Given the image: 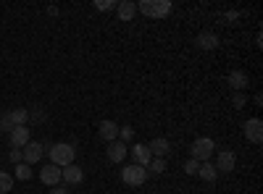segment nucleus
I'll use <instances>...</instances> for the list:
<instances>
[{"label":"nucleus","instance_id":"5701e85b","mask_svg":"<svg viewBox=\"0 0 263 194\" xmlns=\"http://www.w3.org/2000/svg\"><path fill=\"white\" fill-rule=\"evenodd\" d=\"M13 121H11V116L8 113H3V116H0V132H6V134H11L13 132Z\"/></svg>","mask_w":263,"mask_h":194},{"label":"nucleus","instance_id":"f03ea898","mask_svg":"<svg viewBox=\"0 0 263 194\" xmlns=\"http://www.w3.org/2000/svg\"><path fill=\"white\" fill-rule=\"evenodd\" d=\"M77 158V149L71 144H66V142H58L50 147V163L58 165V168H66V165H71Z\"/></svg>","mask_w":263,"mask_h":194},{"label":"nucleus","instance_id":"b1692460","mask_svg":"<svg viewBox=\"0 0 263 194\" xmlns=\"http://www.w3.org/2000/svg\"><path fill=\"white\" fill-rule=\"evenodd\" d=\"M119 137H121L124 144L132 142V139H135V128H132V126H119Z\"/></svg>","mask_w":263,"mask_h":194},{"label":"nucleus","instance_id":"a878e982","mask_svg":"<svg viewBox=\"0 0 263 194\" xmlns=\"http://www.w3.org/2000/svg\"><path fill=\"white\" fill-rule=\"evenodd\" d=\"M197 170H200V163L190 158V160L184 163V174H190V176H197Z\"/></svg>","mask_w":263,"mask_h":194},{"label":"nucleus","instance_id":"423d86ee","mask_svg":"<svg viewBox=\"0 0 263 194\" xmlns=\"http://www.w3.org/2000/svg\"><path fill=\"white\" fill-rule=\"evenodd\" d=\"M213 165H216L218 174H229V170H234V165H237V155L232 153V149H221Z\"/></svg>","mask_w":263,"mask_h":194},{"label":"nucleus","instance_id":"dca6fc26","mask_svg":"<svg viewBox=\"0 0 263 194\" xmlns=\"http://www.w3.org/2000/svg\"><path fill=\"white\" fill-rule=\"evenodd\" d=\"M129 153H132V158H135V163H137V165H142V168H147V163L153 160L147 144H135V147L129 149Z\"/></svg>","mask_w":263,"mask_h":194},{"label":"nucleus","instance_id":"9d476101","mask_svg":"<svg viewBox=\"0 0 263 194\" xmlns=\"http://www.w3.org/2000/svg\"><path fill=\"white\" fill-rule=\"evenodd\" d=\"M82 179H84V174H82V168H79L77 163H71V165L61 168V181H66L69 186H74V184H82Z\"/></svg>","mask_w":263,"mask_h":194},{"label":"nucleus","instance_id":"bb28decb","mask_svg":"<svg viewBox=\"0 0 263 194\" xmlns=\"http://www.w3.org/2000/svg\"><path fill=\"white\" fill-rule=\"evenodd\" d=\"M232 105H234V107H245V105H248V97H245L242 92H234V97H232Z\"/></svg>","mask_w":263,"mask_h":194},{"label":"nucleus","instance_id":"1a4fd4ad","mask_svg":"<svg viewBox=\"0 0 263 194\" xmlns=\"http://www.w3.org/2000/svg\"><path fill=\"white\" fill-rule=\"evenodd\" d=\"M40 181L45 184V186H58V181H61V168L53 165V163H48L45 168H40Z\"/></svg>","mask_w":263,"mask_h":194},{"label":"nucleus","instance_id":"a211bd4d","mask_svg":"<svg viewBox=\"0 0 263 194\" xmlns=\"http://www.w3.org/2000/svg\"><path fill=\"white\" fill-rule=\"evenodd\" d=\"M197 176H200L203 181H216L218 170H216V165H213V163H200V170H197Z\"/></svg>","mask_w":263,"mask_h":194},{"label":"nucleus","instance_id":"ddd939ff","mask_svg":"<svg viewBox=\"0 0 263 194\" xmlns=\"http://www.w3.org/2000/svg\"><path fill=\"white\" fill-rule=\"evenodd\" d=\"M227 84H229L234 92H242L248 87V74L245 71H229L227 74Z\"/></svg>","mask_w":263,"mask_h":194},{"label":"nucleus","instance_id":"2eb2a0df","mask_svg":"<svg viewBox=\"0 0 263 194\" xmlns=\"http://www.w3.org/2000/svg\"><path fill=\"white\" fill-rule=\"evenodd\" d=\"M147 149H150V155H153V158H166V155H168V149H171V144H168V139L156 137V139L147 144Z\"/></svg>","mask_w":263,"mask_h":194},{"label":"nucleus","instance_id":"4468645a","mask_svg":"<svg viewBox=\"0 0 263 194\" xmlns=\"http://www.w3.org/2000/svg\"><path fill=\"white\" fill-rule=\"evenodd\" d=\"M116 16H119V21H132L137 16V3H132V0H121V3L116 6Z\"/></svg>","mask_w":263,"mask_h":194},{"label":"nucleus","instance_id":"4be33fe9","mask_svg":"<svg viewBox=\"0 0 263 194\" xmlns=\"http://www.w3.org/2000/svg\"><path fill=\"white\" fill-rule=\"evenodd\" d=\"M16 179H18V181H29V179H32V165L18 163V165H16Z\"/></svg>","mask_w":263,"mask_h":194},{"label":"nucleus","instance_id":"6ab92c4d","mask_svg":"<svg viewBox=\"0 0 263 194\" xmlns=\"http://www.w3.org/2000/svg\"><path fill=\"white\" fill-rule=\"evenodd\" d=\"M8 116H11L13 126H27V121H29V111H24V107H16V111H11Z\"/></svg>","mask_w":263,"mask_h":194},{"label":"nucleus","instance_id":"aec40b11","mask_svg":"<svg viewBox=\"0 0 263 194\" xmlns=\"http://www.w3.org/2000/svg\"><path fill=\"white\" fill-rule=\"evenodd\" d=\"M166 170V158H153L147 163V174H163Z\"/></svg>","mask_w":263,"mask_h":194},{"label":"nucleus","instance_id":"0eeeda50","mask_svg":"<svg viewBox=\"0 0 263 194\" xmlns=\"http://www.w3.org/2000/svg\"><path fill=\"white\" fill-rule=\"evenodd\" d=\"M42 155H45V147H42L40 142H29L24 149H21V160H24L27 165H34Z\"/></svg>","mask_w":263,"mask_h":194},{"label":"nucleus","instance_id":"20e7f679","mask_svg":"<svg viewBox=\"0 0 263 194\" xmlns=\"http://www.w3.org/2000/svg\"><path fill=\"white\" fill-rule=\"evenodd\" d=\"M121 181L126 186H142L147 181V168L137 165V163H132V165H124L121 168Z\"/></svg>","mask_w":263,"mask_h":194},{"label":"nucleus","instance_id":"c85d7f7f","mask_svg":"<svg viewBox=\"0 0 263 194\" xmlns=\"http://www.w3.org/2000/svg\"><path fill=\"white\" fill-rule=\"evenodd\" d=\"M237 11H229V13H224V18H227V24H234V21H237Z\"/></svg>","mask_w":263,"mask_h":194},{"label":"nucleus","instance_id":"cd10ccee","mask_svg":"<svg viewBox=\"0 0 263 194\" xmlns=\"http://www.w3.org/2000/svg\"><path fill=\"white\" fill-rule=\"evenodd\" d=\"M8 158H11V163H16V165H18V163H21V149H18V147H13Z\"/></svg>","mask_w":263,"mask_h":194},{"label":"nucleus","instance_id":"9b49d317","mask_svg":"<svg viewBox=\"0 0 263 194\" xmlns=\"http://www.w3.org/2000/svg\"><path fill=\"white\" fill-rule=\"evenodd\" d=\"M129 155V147L124 144V142H111V144H108V160H111V163H116V165H121L124 163V158Z\"/></svg>","mask_w":263,"mask_h":194},{"label":"nucleus","instance_id":"f8f14e48","mask_svg":"<svg viewBox=\"0 0 263 194\" xmlns=\"http://www.w3.org/2000/svg\"><path fill=\"white\" fill-rule=\"evenodd\" d=\"M32 142V134H29V126H16L13 132H11V144L13 147H27Z\"/></svg>","mask_w":263,"mask_h":194},{"label":"nucleus","instance_id":"f3484780","mask_svg":"<svg viewBox=\"0 0 263 194\" xmlns=\"http://www.w3.org/2000/svg\"><path fill=\"white\" fill-rule=\"evenodd\" d=\"M197 45L203 50H213V48H218V37L213 32H203V34H197Z\"/></svg>","mask_w":263,"mask_h":194},{"label":"nucleus","instance_id":"412c9836","mask_svg":"<svg viewBox=\"0 0 263 194\" xmlns=\"http://www.w3.org/2000/svg\"><path fill=\"white\" fill-rule=\"evenodd\" d=\"M13 189V176L6 174V170H0V194H8Z\"/></svg>","mask_w":263,"mask_h":194},{"label":"nucleus","instance_id":"393cba45","mask_svg":"<svg viewBox=\"0 0 263 194\" xmlns=\"http://www.w3.org/2000/svg\"><path fill=\"white\" fill-rule=\"evenodd\" d=\"M116 6H119L116 0H98V3H95V8H98V11H103V13H105V11H114Z\"/></svg>","mask_w":263,"mask_h":194},{"label":"nucleus","instance_id":"c756f323","mask_svg":"<svg viewBox=\"0 0 263 194\" xmlns=\"http://www.w3.org/2000/svg\"><path fill=\"white\" fill-rule=\"evenodd\" d=\"M50 194H71V191L63 189V186H55V189H50Z\"/></svg>","mask_w":263,"mask_h":194},{"label":"nucleus","instance_id":"7ed1b4c3","mask_svg":"<svg viewBox=\"0 0 263 194\" xmlns=\"http://www.w3.org/2000/svg\"><path fill=\"white\" fill-rule=\"evenodd\" d=\"M213 147L216 142L211 137H200V139H195L192 147H190V158L197 160V163H208V158L213 155Z\"/></svg>","mask_w":263,"mask_h":194},{"label":"nucleus","instance_id":"f257e3e1","mask_svg":"<svg viewBox=\"0 0 263 194\" xmlns=\"http://www.w3.org/2000/svg\"><path fill=\"white\" fill-rule=\"evenodd\" d=\"M137 11L147 18H166L174 11V6H171V0H140Z\"/></svg>","mask_w":263,"mask_h":194},{"label":"nucleus","instance_id":"6e6552de","mask_svg":"<svg viewBox=\"0 0 263 194\" xmlns=\"http://www.w3.org/2000/svg\"><path fill=\"white\" fill-rule=\"evenodd\" d=\"M98 134H100V139L108 142V144L116 142V139H119V123H116V121H100V123H98Z\"/></svg>","mask_w":263,"mask_h":194},{"label":"nucleus","instance_id":"39448f33","mask_svg":"<svg viewBox=\"0 0 263 194\" xmlns=\"http://www.w3.org/2000/svg\"><path fill=\"white\" fill-rule=\"evenodd\" d=\"M242 134H245L248 142L260 144V142H263V123H260V118H248V121L242 123Z\"/></svg>","mask_w":263,"mask_h":194}]
</instances>
